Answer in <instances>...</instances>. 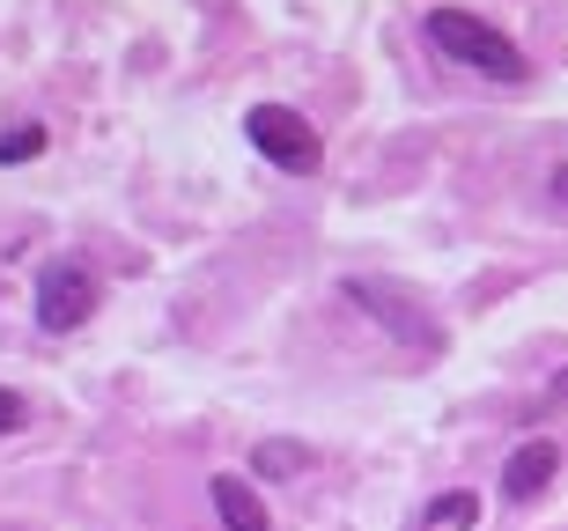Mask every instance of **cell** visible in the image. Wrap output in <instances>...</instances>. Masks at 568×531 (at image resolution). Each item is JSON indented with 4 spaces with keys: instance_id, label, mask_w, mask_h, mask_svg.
<instances>
[{
    "instance_id": "6da1fadb",
    "label": "cell",
    "mask_w": 568,
    "mask_h": 531,
    "mask_svg": "<svg viewBox=\"0 0 568 531\" xmlns=\"http://www.w3.org/2000/svg\"><path fill=\"white\" fill-rule=\"evenodd\" d=\"M428 44H436L443 60H458V67H473V74H487V82H525V74H531L525 52H517L495 22H480L473 8H436V16H428Z\"/></svg>"
},
{
    "instance_id": "7a4b0ae2",
    "label": "cell",
    "mask_w": 568,
    "mask_h": 531,
    "mask_svg": "<svg viewBox=\"0 0 568 531\" xmlns=\"http://www.w3.org/2000/svg\"><path fill=\"white\" fill-rule=\"evenodd\" d=\"M244 133H252V149L266 155V163H281V171H317V133H311V119L303 111H288V104H252V119H244Z\"/></svg>"
},
{
    "instance_id": "3957f363",
    "label": "cell",
    "mask_w": 568,
    "mask_h": 531,
    "mask_svg": "<svg viewBox=\"0 0 568 531\" xmlns=\"http://www.w3.org/2000/svg\"><path fill=\"white\" fill-rule=\"evenodd\" d=\"M89 310H97V274L89 266L60 258V266L38 274V325L44 333H74V325H89Z\"/></svg>"
},
{
    "instance_id": "277c9868",
    "label": "cell",
    "mask_w": 568,
    "mask_h": 531,
    "mask_svg": "<svg viewBox=\"0 0 568 531\" xmlns=\"http://www.w3.org/2000/svg\"><path fill=\"white\" fill-rule=\"evenodd\" d=\"M347 296L369 310V318L384 325V333H399L406 347H443V333H436V318H428L422 303L406 296V288H392V280H347Z\"/></svg>"
},
{
    "instance_id": "5b68a950",
    "label": "cell",
    "mask_w": 568,
    "mask_h": 531,
    "mask_svg": "<svg viewBox=\"0 0 568 531\" xmlns=\"http://www.w3.org/2000/svg\"><path fill=\"white\" fill-rule=\"evenodd\" d=\"M554 472H561V450H554L547 436H531V443L509 450V466H503V494H509V502H539V494L554 488Z\"/></svg>"
},
{
    "instance_id": "8992f818",
    "label": "cell",
    "mask_w": 568,
    "mask_h": 531,
    "mask_svg": "<svg viewBox=\"0 0 568 531\" xmlns=\"http://www.w3.org/2000/svg\"><path fill=\"white\" fill-rule=\"evenodd\" d=\"M214 510H222V524L230 531H266L274 517H266V502L252 494V480H236V472H222L214 480Z\"/></svg>"
},
{
    "instance_id": "52a82bcc",
    "label": "cell",
    "mask_w": 568,
    "mask_h": 531,
    "mask_svg": "<svg viewBox=\"0 0 568 531\" xmlns=\"http://www.w3.org/2000/svg\"><path fill=\"white\" fill-rule=\"evenodd\" d=\"M252 472H266V480H288V472H303V443H258L252 450Z\"/></svg>"
},
{
    "instance_id": "ba28073f",
    "label": "cell",
    "mask_w": 568,
    "mask_h": 531,
    "mask_svg": "<svg viewBox=\"0 0 568 531\" xmlns=\"http://www.w3.org/2000/svg\"><path fill=\"white\" fill-rule=\"evenodd\" d=\"M428 517H436V524H450V531H465L473 517H480V494H443V502H436Z\"/></svg>"
},
{
    "instance_id": "9c48e42d",
    "label": "cell",
    "mask_w": 568,
    "mask_h": 531,
    "mask_svg": "<svg viewBox=\"0 0 568 531\" xmlns=\"http://www.w3.org/2000/svg\"><path fill=\"white\" fill-rule=\"evenodd\" d=\"M38 149H44V126H16V133H0V163H30Z\"/></svg>"
},
{
    "instance_id": "30bf717a",
    "label": "cell",
    "mask_w": 568,
    "mask_h": 531,
    "mask_svg": "<svg viewBox=\"0 0 568 531\" xmlns=\"http://www.w3.org/2000/svg\"><path fill=\"white\" fill-rule=\"evenodd\" d=\"M22 421H30V406H22L16 391H8V384H0V436H16Z\"/></svg>"
},
{
    "instance_id": "8fae6325",
    "label": "cell",
    "mask_w": 568,
    "mask_h": 531,
    "mask_svg": "<svg viewBox=\"0 0 568 531\" xmlns=\"http://www.w3.org/2000/svg\"><path fill=\"white\" fill-rule=\"evenodd\" d=\"M547 399H554V406H561V399H568V369H561V377H554V384H547Z\"/></svg>"
},
{
    "instance_id": "7c38bea8",
    "label": "cell",
    "mask_w": 568,
    "mask_h": 531,
    "mask_svg": "<svg viewBox=\"0 0 568 531\" xmlns=\"http://www.w3.org/2000/svg\"><path fill=\"white\" fill-rule=\"evenodd\" d=\"M554 200H561V207H568V163H561V171H554Z\"/></svg>"
}]
</instances>
